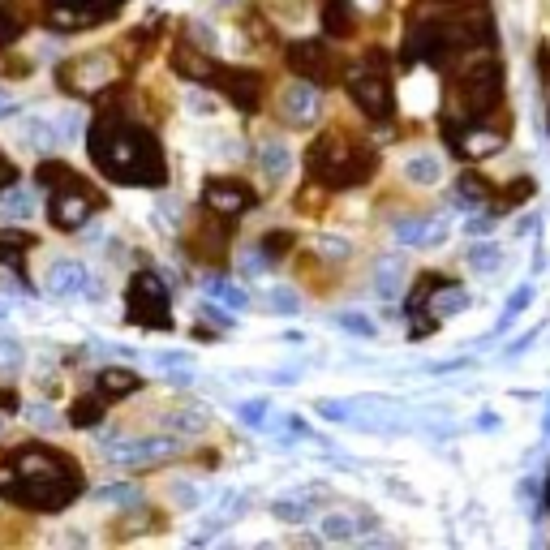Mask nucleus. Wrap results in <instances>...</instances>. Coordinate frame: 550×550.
Here are the masks:
<instances>
[{
  "instance_id": "obj_1",
  "label": "nucleus",
  "mask_w": 550,
  "mask_h": 550,
  "mask_svg": "<svg viewBox=\"0 0 550 550\" xmlns=\"http://www.w3.org/2000/svg\"><path fill=\"white\" fill-rule=\"evenodd\" d=\"M86 151H91L95 168L104 172L108 181L117 185H134V190H164L168 181V164H164V151L159 142L147 134L142 125L117 117H99L86 134Z\"/></svg>"
},
{
  "instance_id": "obj_2",
  "label": "nucleus",
  "mask_w": 550,
  "mask_h": 550,
  "mask_svg": "<svg viewBox=\"0 0 550 550\" xmlns=\"http://www.w3.org/2000/svg\"><path fill=\"white\" fill-rule=\"evenodd\" d=\"M78 469L74 465H61V469H39V473H13L5 465L0 473V495L18 508H31V512H61L78 499Z\"/></svg>"
},
{
  "instance_id": "obj_3",
  "label": "nucleus",
  "mask_w": 550,
  "mask_h": 550,
  "mask_svg": "<svg viewBox=\"0 0 550 550\" xmlns=\"http://www.w3.org/2000/svg\"><path fill=\"white\" fill-rule=\"evenodd\" d=\"M125 310H129V323L138 327H151V331H168L172 327V297H168V284L159 280L155 271H138L125 288Z\"/></svg>"
},
{
  "instance_id": "obj_4",
  "label": "nucleus",
  "mask_w": 550,
  "mask_h": 550,
  "mask_svg": "<svg viewBox=\"0 0 550 550\" xmlns=\"http://www.w3.org/2000/svg\"><path fill=\"white\" fill-rule=\"evenodd\" d=\"M56 82H61V91H69V95H99L117 82V61H112V52L78 56V61H69L61 74H56Z\"/></svg>"
},
{
  "instance_id": "obj_5",
  "label": "nucleus",
  "mask_w": 550,
  "mask_h": 550,
  "mask_svg": "<svg viewBox=\"0 0 550 550\" xmlns=\"http://www.w3.org/2000/svg\"><path fill=\"white\" fill-rule=\"evenodd\" d=\"M499 91H503V69L495 61H482V65L465 69V78H460V104H465V121L486 117V112L499 104Z\"/></svg>"
},
{
  "instance_id": "obj_6",
  "label": "nucleus",
  "mask_w": 550,
  "mask_h": 550,
  "mask_svg": "<svg viewBox=\"0 0 550 550\" xmlns=\"http://www.w3.org/2000/svg\"><path fill=\"white\" fill-rule=\"evenodd\" d=\"M288 69H293L301 82H310V86H331V82H336V61H331L323 39L288 43Z\"/></svg>"
},
{
  "instance_id": "obj_7",
  "label": "nucleus",
  "mask_w": 550,
  "mask_h": 550,
  "mask_svg": "<svg viewBox=\"0 0 550 550\" xmlns=\"http://www.w3.org/2000/svg\"><path fill=\"white\" fill-rule=\"evenodd\" d=\"M181 452L177 439H168V434H159V439H121V443H108V460L121 469H142V465H164Z\"/></svg>"
},
{
  "instance_id": "obj_8",
  "label": "nucleus",
  "mask_w": 550,
  "mask_h": 550,
  "mask_svg": "<svg viewBox=\"0 0 550 550\" xmlns=\"http://www.w3.org/2000/svg\"><path fill=\"white\" fill-rule=\"evenodd\" d=\"M469 306V293H465V284H456V280H426L417 293L409 297V310H422V314H430V318H452V314H460ZM404 310V314H409Z\"/></svg>"
},
{
  "instance_id": "obj_9",
  "label": "nucleus",
  "mask_w": 550,
  "mask_h": 550,
  "mask_svg": "<svg viewBox=\"0 0 550 550\" xmlns=\"http://www.w3.org/2000/svg\"><path fill=\"white\" fill-rule=\"evenodd\" d=\"M95 194L86 185H65V190H52V207H48V220L61 228V233H74V228H86L95 215Z\"/></svg>"
},
{
  "instance_id": "obj_10",
  "label": "nucleus",
  "mask_w": 550,
  "mask_h": 550,
  "mask_svg": "<svg viewBox=\"0 0 550 550\" xmlns=\"http://www.w3.org/2000/svg\"><path fill=\"white\" fill-rule=\"evenodd\" d=\"M344 86H349L353 104L366 112L370 121H387L392 117V91H387V82L379 74H366V69H349L344 74Z\"/></svg>"
},
{
  "instance_id": "obj_11",
  "label": "nucleus",
  "mask_w": 550,
  "mask_h": 550,
  "mask_svg": "<svg viewBox=\"0 0 550 550\" xmlns=\"http://www.w3.org/2000/svg\"><path fill=\"white\" fill-rule=\"evenodd\" d=\"M43 288H48L52 297H91V301L104 297L99 280L82 263H74V258H56V263L48 267V280H43Z\"/></svg>"
},
{
  "instance_id": "obj_12",
  "label": "nucleus",
  "mask_w": 550,
  "mask_h": 550,
  "mask_svg": "<svg viewBox=\"0 0 550 550\" xmlns=\"http://www.w3.org/2000/svg\"><path fill=\"white\" fill-rule=\"evenodd\" d=\"M202 207H207L211 215H224V220H237V215H245L254 207V190L241 181H228V177H215L202 185Z\"/></svg>"
},
{
  "instance_id": "obj_13",
  "label": "nucleus",
  "mask_w": 550,
  "mask_h": 550,
  "mask_svg": "<svg viewBox=\"0 0 550 550\" xmlns=\"http://www.w3.org/2000/svg\"><path fill=\"white\" fill-rule=\"evenodd\" d=\"M503 138L499 129H486V125H465V129H456L452 121H447V147H452L460 159H490V155H499L503 151Z\"/></svg>"
},
{
  "instance_id": "obj_14",
  "label": "nucleus",
  "mask_w": 550,
  "mask_h": 550,
  "mask_svg": "<svg viewBox=\"0 0 550 550\" xmlns=\"http://www.w3.org/2000/svg\"><path fill=\"white\" fill-rule=\"evenodd\" d=\"M280 117L293 125V129L314 125L318 117H323V99H318V86H310V82H293V86H288L284 99H280Z\"/></svg>"
},
{
  "instance_id": "obj_15",
  "label": "nucleus",
  "mask_w": 550,
  "mask_h": 550,
  "mask_svg": "<svg viewBox=\"0 0 550 550\" xmlns=\"http://www.w3.org/2000/svg\"><path fill=\"white\" fill-rule=\"evenodd\" d=\"M392 237L400 245H443L447 241V220L443 215H409V220L392 224Z\"/></svg>"
},
{
  "instance_id": "obj_16",
  "label": "nucleus",
  "mask_w": 550,
  "mask_h": 550,
  "mask_svg": "<svg viewBox=\"0 0 550 550\" xmlns=\"http://www.w3.org/2000/svg\"><path fill=\"white\" fill-rule=\"evenodd\" d=\"M215 82H220V91H224L228 104H237L241 112H254L258 108V91H263V82H258L254 69H224Z\"/></svg>"
},
{
  "instance_id": "obj_17",
  "label": "nucleus",
  "mask_w": 550,
  "mask_h": 550,
  "mask_svg": "<svg viewBox=\"0 0 550 550\" xmlns=\"http://www.w3.org/2000/svg\"><path fill=\"white\" fill-rule=\"evenodd\" d=\"M108 13L95 9V5H74V0H52L48 9V26L52 31H82V26H95L104 22Z\"/></svg>"
},
{
  "instance_id": "obj_18",
  "label": "nucleus",
  "mask_w": 550,
  "mask_h": 550,
  "mask_svg": "<svg viewBox=\"0 0 550 550\" xmlns=\"http://www.w3.org/2000/svg\"><path fill=\"white\" fill-rule=\"evenodd\" d=\"M379 529V516L374 512H349V516H323V538L331 542H357L361 533Z\"/></svg>"
},
{
  "instance_id": "obj_19",
  "label": "nucleus",
  "mask_w": 550,
  "mask_h": 550,
  "mask_svg": "<svg viewBox=\"0 0 550 550\" xmlns=\"http://www.w3.org/2000/svg\"><path fill=\"white\" fill-rule=\"evenodd\" d=\"M447 52V31L443 22H430V26H417L409 35V61H439Z\"/></svg>"
},
{
  "instance_id": "obj_20",
  "label": "nucleus",
  "mask_w": 550,
  "mask_h": 550,
  "mask_svg": "<svg viewBox=\"0 0 550 550\" xmlns=\"http://www.w3.org/2000/svg\"><path fill=\"white\" fill-rule=\"evenodd\" d=\"M95 387H99V396H104V400H125V396H134V392H138V387H142V379H138L134 370L108 366V370H99Z\"/></svg>"
},
{
  "instance_id": "obj_21",
  "label": "nucleus",
  "mask_w": 550,
  "mask_h": 550,
  "mask_svg": "<svg viewBox=\"0 0 550 550\" xmlns=\"http://www.w3.org/2000/svg\"><path fill=\"white\" fill-rule=\"evenodd\" d=\"M400 288H404V263L396 254H383L379 263H374V293L383 301H396Z\"/></svg>"
},
{
  "instance_id": "obj_22",
  "label": "nucleus",
  "mask_w": 550,
  "mask_h": 550,
  "mask_svg": "<svg viewBox=\"0 0 550 550\" xmlns=\"http://www.w3.org/2000/svg\"><path fill=\"white\" fill-rule=\"evenodd\" d=\"M172 69H177L181 78H190V82H211L215 78V65L198 48H177V52H172Z\"/></svg>"
},
{
  "instance_id": "obj_23",
  "label": "nucleus",
  "mask_w": 550,
  "mask_h": 550,
  "mask_svg": "<svg viewBox=\"0 0 550 550\" xmlns=\"http://www.w3.org/2000/svg\"><path fill=\"white\" fill-rule=\"evenodd\" d=\"M18 142H22V147H35V151H48V147L61 142V134H56V121L26 117V121H18Z\"/></svg>"
},
{
  "instance_id": "obj_24",
  "label": "nucleus",
  "mask_w": 550,
  "mask_h": 550,
  "mask_svg": "<svg viewBox=\"0 0 550 550\" xmlns=\"http://www.w3.org/2000/svg\"><path fill=\"white\" fill-rule=\"evenodd\" d=\"M35 215V198L31 190H22L18 181L0 190V220H31Z\"/></svg>"
},
{
  "instance_id": "obj_25",
  "label": "nucleus",
  "mask_w": 550,
  "mask_h": 550,
  "mask_svg": "<svg viewBox=\"0 0 550 550\" xmlns=\"http://www.w3.org/2000/svg\"><path fill=\"white\" fill-rule=\"evenodd\" d=\"M254 159H258V172H267L271 181H284V177H288V168H293V155H288V151L280 147V142H258Z\"/></svg>"
},
{
  "instance_id": "obj_26",
  "label": "nucleus",
  "mask_w": 550,
  "mask_h": 550,
  "mask_svg": "<svg viewBox=\"0 0 550 550\" xmlns=\"http://www.w3.org/2000/svg\"><path fill=\"white\" fill-rule=\"evenodd\" d=\"M443 164L434 155H409L404 159V181L409 185H439Z\"/></svg>"
},
{
  "instance_id": "obj_27",
  "label": "nucleus",
  "mask_w": 550,
  "mask_h": 550,
  "mask_svg": "<svg viewBox=\"0 0 550 550\" xmlns=\"http://www.w3.org/2000/svg\"><path fill=\"white\" fill-rule=\"evenodd\" d=\"M35 181L43 185V190H65V185H78V172L61 164V159H43L39 172H35Z\"/></svg>"
},
{
  "instance_id": "obj_28",
  "label": "nucleus",
  "mask_w": 550,
  "mask_h": 550,
  "mask_svg": "<svg viewBox=\"0 0 550 550\" xmlns=\"http://www.w3.org/2000/svg\"><path fill=\"white\" fill-rule=\"evenodd\" d=\"M323 31H327L331 39H349V31H353L349 0H327V9H323Z\"/></svg>"
},
{
  "instance_id": "obj_29",
  "label": "nucleus",
  "mask_w": 550,
  "mask_h": 550,
  "mask_svg": "<svg viewBox=\"0 0 550 550\" xmlns=\"http://www.w3.org/2000/svg\"><path fill=\"white\" fill-rule=\"evenodd\" d=\"M456 198H460V207H465V211H482V207H490V190L473 177V172H460V181H456Z\"/></svg>"
},
{
  "instance_id": "obj_30",
  "label": "nucleus",
  "mask_w": 550,
  "mask_h": 550,
  "mask_svg": "<svg viewBox=\"0 0 550 550\" xmlns=\"http://www.w3.org/2000/svg\"><path fill=\"white\" fill-rule=\"evenodd\" d=\"M465 263L477 271V275H495L503 267V250L495 241H482V245H473V250L465 254Z\"/></svg>"
},
{
  "instance_id": "obj_31",
  "label": "nucleus",
  "mask_w": 550,
  "mask_h": 550,
  "mask_svg": "<svg viewBox=\"0 0 550 550\" xmlns=\"http://www.w3.org/2000/svg\"><path fill=\"white\" fill-rule=\"evenodd\" d=\"M99 422H104V400H95V396L74 400V409H69V426L86 430V426H99Z\"/></svg>"
},
{
  "instance_id": "obj_32",
  "label": "nucleus",
  "mask_w": 550,
  "mask_h": 550,
  "mask_svg": "<svg viewBox=\"0 0 550 550\" xmlns=\"http://www.w3.org/2000/svg\"><path fill=\"white\" fill-rule=\"evenodd\" d=\"M31 245H35V237H31V233H18V228H5V233H0V258H5V263H18L22 254H31Z\"/></svg>"
},
{
  "instance_id": "obj_33",
  "label": "nucleus",
  "mask_w": 550,
  "mask_h": 550,
  "mask_svg": "<svg viewBox=\"0 0 550 550\" xmlns=\"http://www.w3.org/2000/svg\"><path fill=\"white\" fill-rule=\"evenodd\" d=\"M164 422H168L172 430H181V434H198V430H207L211 417L202 413V409H177V413H168Z\"/></svg>"
},
{
  "instance_id": "obj_34",
  "label": "nucleus",
  "mask_w": 550,
  "mask_h": 550,
  "mask_svg": "<svg viewBox=\"0 0 550 550\" xmlns=\"http://www.w3.org/2000/svg\"><path fill=\"white\" fill-rule=\"evenodd\" d=\"M207 293L215 301H224V306H233V310H245V301H250V297H245V288H237L233 280H211Z\"/></svg>"
},
{
  "instance_id": "obj_35",
  "label": "nucleus",
  "mask_w": 550,
  "mask_h": 550,
  "mask_svg": "<svg viewBox=\"0 0 550 550\" xmlns=\"http://www.w3.org/2000/svg\"><path fill=\"white\" fill-rule=\"evenodd\" d=\"M267 306H271V314H301V293H293V288H271V293L263 297Z\"/></svg>"
},
{
  "instance_id": "obj_36",
  "label": "nucleus",
  "mask_w": 550,
  "mask_h": 550,
  "mask_svg": "<svg viewBox=\"0 0 550 550\" xmlns=\"http://www.w3.org/2000/svg\"><path fill=\"white\" fill-rule=\"evenodd\" d=\"M271 516L284 520V525H301V520L310 516V503L306 499H280V503H271Z\"/></svg>"
},
{
  "instance_id": "obj_37",
  "label": "nucleus",
  "mask_w": 550,
  "mask_h": 550,
  "mask_svg": "<svg viewBox=\"0 0 550 550\" xmlns=\"http://www.w3.org/2000/svg\"><path fill=\"white\" fill-rule=\"evenodd\" d=\"M22 361H26V349L18 340H0V374H5V379H13V374L22 370Z\"/></svg>"
},
{
  "instance_id": "obj_38",
  "label": "nucleus",
  "mask_w": 550,
  "mask_h": 550,
  "mask_svg": "<svg viewBox=\"0 0 550 550\" xmlns=\"http://www.w3.org/2000/svg\"><path fill=\"white\" fill-rule=\"evenodd\" d=\"M533 194H538V185H533L529 177H520V181H512L508 190L499 194V207H495V211H512L516 202H525V198H533Z\"/></svg>"
},
{
  "instance_id": "obj_39",
  "label": "nucleus",
  "mask_w": 550,
  "mask_h": 550,
  "mask_svg": "<svg viewBox=\"0 0 550 550\" xmlns=\"http://www.w3.org/2000/svg\"><path fill=\"white\" fill-rule=\"evenodd\" d=\"M529 301H533V288L525 284V288H516V293L508 297V310H503V318H499V327L495 331H503V327H512L516 323V318L520 314H525V306H529Z\"/></svg>"
},
{
  "instance_id": "obj_40",
  "label": "nucleus",
  "mask_w": 550,
  "mask_h": 550,
  "mask_svg": "<svg viewBox=\"0 0 550 550\" xmlns=\"http://www.w3.org/2000/svg\"><path fill=\"white\" fill-rule=\"evenodd\" d=\"M151 224H155L164 237L177 233V202H159V207L151 211Z\"/></svg>"
},
{
  "instance_id": "obj_41",
  "label": "nucleus",
  "mask_w": 550,
  "mask_h": 550,
  "mask_svg": "<svg viewBox=\"0 0 550 550\" xmlns=\"http://www.w3.org/2000/svg\"><path fill=\"white\" fill-rule=\"evenodd\" d=\"M237 413H241V422H245V426H258V430H263V426H267V413H271V409H267V400H245Z\"/></svg>"
},
{
  "instance_id": "obj_42",
  "label": "nucleus",
  "mask_w": 550,
  "mask_h": 550,
  "mask_svg": "<svg viewBox=\"0 0 550 550\" xmlns=\"http://www.w3.org/2000/svg\"><path fill=\"white\" fill-rule=\"evenodd\" d=\"M99 499H104V503H125V508H138V503H142V495L134 486H108V490H99Z\"/></svg>"
},
{
  "instance_id": "obj_43",
  "label": "nucleus",
  "mask_w": 550,
  "mask_h": 550,
  "mask_svg": "<svg viewBox=\"0 0 550 550\" xmlns=\"http://www.w3.org/2000/svg\"><path fill=\"white\" fill-rule=\"evenodd\" d=\"M267 263H271L267 250H250V254H241V275H245V280H254V275H263V271H267Z\"/></svg>"
},
{
  "instance_id": "obj_44",
  "label": "nucleus",
  "mask_w": 550,
  "mask_h": 550,
  "mask_svg": "<svg viewBox=\"0 0 550 550\" xmlns=\"http://www.w3.org/2000/svg\"><path fill=\"white\" fill-rule=\"evenodd\" d=\"M26 417H31V426H39V430H56V426H61V417H56V409H48V404H31Z\"/></svg>"
},
{
  "instance_id": "obj_45",
  "label": "nucleus",
  "mask_w": 550,
  "mask_h": 550,
  "mask_svg": "<svg viewBox=\"0 0 550 550\" xmlns=\"http://www.w3.org/2000/svg\"><path fill=\"white\" fill-rule=\"evenodd\" d=\"M336 323L344 327V331H353V336H374V323H370V318H361V314H336Z\"/></svg>"
},
{
  "instance_id": "obj_46",
  "label": "nucleus",
  "mask_w": 550,
  "mask_h": 550,
  "mask_svg": "<svg viewBox=\"0 0 550 550\" xmlns=\"http://www.w3.org/2000/svg\"><path fill=\"white\" fill-rule=\"evenodd\" d=\"M185 112H194V117H211L215 112V99L207 91H194V95H185Z\"/></svg>"
},
{
  "instance_id": "obj_47",
  "label": "nucleus",
  "mask_w": 550,
  "mask_h": 550,
  "mask_svg": "<svg viewBox=\"0 0 550 550\" xmlns=\"http://www.w3.org/2000/svg\"><path fill=\"white\" fill-rule=\"evenodd\" d=\"M18 35H22V22L13 18L9 9H0V48H9V43L18 39Z\"/></svg>"
},
{
  "instance_id": "obj_48",
  "label": "nucleus",
  "mask_w": 550,
  "mask_h": 550,
  "mask_svg": "<svg viewBox=\"0 0 550 550\" xmlns=\"http://www.w3.org/2000/svg\"><path fill=\"white\" fill-rule=\"evenodd\" d=\"M318 254H323V258H349L353 245L344 237H323V241H318Z\"/></svg>"
},
{
  "instance_id": "obj_49",
  "label": "nucleus",
  "mask_w": 550,
  "mask_h": 550,
  "mask_svg": "<svg viewBox=\"0 0 550 550\" xmlns=\"http://www.w3.org/2000/svg\"><path fill=\"white\" fill-rule=\"evenodd\" d=\"M288 245H293V237L288 233H267V241H263V250H267V258H280Z\"/></svg>"
},
{
  "instance_id": "obj_50",
  "label": "nucleus",
  "mask_w": 550,
  "mask_h": 550,
  "mask_svg": "<svg viewBox=\"0 0 550 550\" xmlns=\"http://www.w3.org/2000/svg\"><path fill=\"white\" fill-rule=\"evenodd\" d=\"M172 495H177L181 508H194V503H202V490H198V486H177Z\"/></svg>"
},
{
  "instance_id": "obj_51",
  "label": "nucleus",
  "mask_w": 550,
  "mask_h": 550,
  "mask_svg": "<svg viewBox=\"0 0 550 550\" xmlns=\"http://www.w3.org/2000/svg\"><path fill=\"white\" fill-rule=\"evenodd\" d=\"M13 181H18V172H13V164H9L5 155H0V190H5V185H13Z\"/></svg>"
},
{
  "instance_id": "obj_52",
  "label": "nucleus",
  "mask_w": 550,
  "mask_h": 550,
  "mask_svg": "<svg viewBox=\"0 0 550 550\" xmlns=\"http://www.w3.org/2000/svg\"><path fill=\"white\" fill-rule=\"evenodd\" d=\"M202 314H207V318H211V323H220V327H233V318H228V314H220V310H215V306H202Z\"/></svg>"
},
{
  "instance_id": "obj_53",
  "label": "nucleus",
  "mask_w": 550,
  "mask_h": 550,
  "mask_svg": "<svg viewBox=\"0 0 550 550\" xmlns=\"http://www.w3.org/2000/svg\"><path fill=\"white\" fill-rule=\"evenodd\" d=\"M0 409H9V413H18V396H13V392H0Z\"/></svg>"
},
{
  "instance_id": "obj_54",
  "label": "nucleus",
  "mask_w": 550,
  "mask_h": 550,
  "mask_svg": "<svg viewBox=\"0 0 550 550\" xmlns=\"http://www.w3.org/2000/svg\"><path fill=\"white\" fill-rule=\"evenodd\" d=\"M5 117H13V99H9L5 91H0V121H5Z\"/></svg>"
},
{
  "instance_id": "obj_55",
  "label": "nucleus",
  "mask_w": 550,
  "mask_h": 550,
  "mask_svg": "<svg viewBox=\"0 0 550 550\" xmlns=\"http://www.w3.org/2000/svg\"><path fill=\"white\" fill-rule=\"evenodd\" d=\"M443 5H460V9H477L482 0H443Z\"/></svg>"
},
{
  "instance_id": "obj_56",
  "label": "nucleus",
  "mask_w": 550,
  "mask_h": 550,
  "mask_svg": "<svg viewBox=\"0 0 550 550\" xmlns=\"http://www.w3.org/2000/svg\"><path fill=\"white\" fill-rule=\"evenodd\" d=\"M546 499H550V482H546Z\"/></svg>"
},
{
  "instance_id": "obj_57",
  "label": "nucleus",
  "mask_w": 550,
  "mask_h": 550,
  "mask_svg": "<svg viewBox=\"0 0 550 550\" xmlns=\"http://www.w3.org/2000/svg\"><path fill=\"white\" fill-rule=\"evenodd\" d=\"M546 430H550V417H546Z\"/></svg>"
}]
</instances>
